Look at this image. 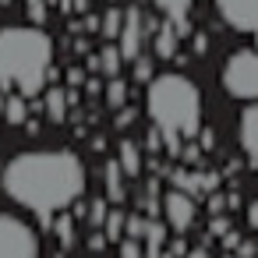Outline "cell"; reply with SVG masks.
<instances>
[{"instance_id":"obj_1","label":"cell","mask_w":258,"mask_h":258,"mask_svg":"<svg viewBox=\"0 0 258 258\" xmlns=\"http://www.w3.org/2000/svg\"><path fill=\"white\" fill-rule=\"evenodd\" d=\"M8 198L18 205L53 216L82 198L85 191V163L68 149H32L15 156L0 173Z\"/></svg>"},{"instance_id":"obj_2","label":"cell","mask_w":258,"mask_h":258,"mask_svg":"<svg viewBox=\"0 0 258 258\" xmlns=\"http://www.w3.org/2000/svg\"><path fill=\"white\" fill-rule=\"evenodd\" d=\"M53 64V39L36 25L0 29V89L36 96L46 89Z\"/></svg>"},{"instance_id":"obj_3","label":"cell","mask_w":258,"mask_h":258,"mask_svg":"<svg viewBox=\"0 0 258 258\" xmlns=\"http://www.w3.org/2000/svg\"><path fill=\"white\" fill-rule=\"evenodd\" d=\"M145 106H149V117L156 124V131L170 142V149L177 152L180 138H191L198 131V120H202V96H198V85L184 75H159L149 82V92H145Z\"/></svg>"},{"instance_id":"obj_4","label":"cell","mask_w":258,"mask_h":258,"mask_svg":"<svg viewBox=\"0 0 258 258\" xmlns=\"http://www.w3.org/2000/svg\"><path fill=\"white\" fill-rule=\"evenodd\" d=\"M43 244L29 219L15 212H0V258H39Z\"/></svg>"},{"instance_id":"obj_5","label":"cell","mask_w":258,"mask_h":258,"mask_svg":"<svg viewBox=\"0 0 258 258\" xmlns=\"http://www.w3.org/2000/svg\"><path fill=\"white\" fill-rule=\"evenodd\" d=\"M223 85L237 99H258V50H237L226 57Z\"/></svg>"},{"instance_id":"obj_6","label":"cell","mask_w":258,"mask_h":258,"mask_svg":"<svg viewBox=\"0 0 258 258\" xmlns=\"http://www.w3.org/2000/svg\"><path fill=\"white\" fill-rule=\"evenodd\" d=\"M195 198L187 195V191H170L166 198H163V216H166V226L170 230H177V233H184V230H191V223H195Z\"/></svg>"},{"instance_id":"obj_7","label":"cell","mask_w":258,"mask_h":258,"mask_svg":"<svg viewBox=\"0 0 258 258\" xmlns=\"http://www.w3.org/2000/svg\"><path fill=\"white\" fill-rule=\"evenodd\" d=\"M216 4L233 29L258 32V0H216Z\"/></svg>"},{"instance_id":"obj_8","label":"cell","mask_w":258,"mask_h":258,"mask_svg":"<svg viewBox=\"0 0 258 258\" xmlns=\"http://www.w3.org/2000/svg\"><path fill=\"white\" fill-rule=\"evenodd\" d=\"M120 53L124 60H135L138 50H142V11L138 8H127L124 11V25H120Z\"/></svg>"},{"instance_id":"obj_9","label":"cell","mask_w":258,"mask_h":258,"mask_svg":"<svg viewBox=\"0 0 258 258\" xmlns=\"http://www.w3.org/2000/svg\"><path fill=\"white\" fill-rule=\"evenodd\" d=\"M240 145H244L247 159L258 166V103L247 106L244 117H240Z\"/></svg>"},{"instance_id":"obj_10","label":"cell","mask_w":258,"mask_h":258,"mask_svg":"<svg viewBox=\"0 0 258 258\" xmlns=\"http://www.w3.org/2000/svg\"><path fill=\"white\" fill-rule=\"evenodd\" d=\"M152 4L177 25V29H184V22H187V11H191V4H195V0H152Z\"/></svg>"},{"instance_id":"obj_11","label":"cell","mask_w":258,"mask_h":258,"mask_svg":"<svg viewBox=\"0 0 258 258\" xmlns=\"http://www.w3.org/2000/svg\"><path fill=\"white\" fill-rule=\"evenodd\" d=\"M0 117H4L8 124H25V120H29V110H25V96L11 92V96H8V103H4V113H0Z\"/></svg>"},{"instance_id":"obj_12","label":"cell","mask_w":258,"mask_h":258,"mask_svg":"<svg viewBox=\"0 0 258 258\" xmlns=\"http://www.w3.org/2000/svg\"><path fill=\"white\" fill-rule=\"evenodd\" d=\"M64 113H68V96H64V89H50V92H46V117H50V124H60Z\"/></svg>"},{"instance_id":"obj_13","label":"cell","mask_w":258,"mask_h":258,"mask_svg":"<svg viewBox=\"0 0 258 258\" xmlns=\"http://www.w3.org/2000/svg\"><path fill=\"white\" fill-rule=\"evenodd\" d=\"M120 170H124L127 177H138L142 156H138V145H135V142H120Z\"/></svg>"},{"instance_id":"obj_14","label":"cell","mask_w":258,"mask_h":258,"mask_svg":"<svg viewBox=\"0 0 258 258\" xmlns=\"http://www.w3.org/2000/svg\"><path fill=\"white\" fill-rule=\"evenodd\" d=\"M173 46H177V29H173V22L166 18V25H163L159 36H156V53H159V57H173Z\"/></svg>"},{"instance_id":"obj_15","label":"cell","mask_w":258,"mask_h":258,"mask_svg":"<svg viewBox=\"0 0 258 258\" xmlns=\"http://www.w3.org/2000/svg\"><path fill=\"white\" fill-rule=\"evenodd\" d=\"M106 240H120V230L127 226V219H124V212L120 209H113V212H106Z\"/></svg>"},{"instance_id":"obj_16","label":"cell","mask_w":258,"mask_h":258,"mask_svg":"<svg viewBox=\"0 0 258 258\" xmlns=\"http://www.w3.org/2000/svg\"><path fill=\"white\" fill-rule=\"evenodd\" d=\"M120 25H124V15H120L117 8H110L106 18H103V36H106V39H117V36H120Z\"/></svg>"},{"instance_id":"obj_17","label":"cell","mask_w":258,"mask_h":258,"mask_svg":"<svg viewBox=\"0 0 258 258\" xmlns=\"http://www.w3.org/2000/svg\"><path fill=\"white\" fill-rule=\"evenodd\" d=\"M120 60H124V53H120V46H106L103 50V71L113 78L117 71H120Z\"/></svg>"},{"instance_id":"obj_18","label":"cell","mask_w":258,"mask_h":258,"mask_svg":"<svg viewBox=\"0 0 258 258\" xmlns=\"http://www.w3.org/2000/svg\"><path fill=\"white\" fill-rule=\"evenodd\" d=\"M106 173H110V177H106V184H110V198H113V202H120V195H124V191H120V173H124V170H120V163H110V166H106Z\"/></svg>"},{"instance_id":"obj_19","label":"cell","mask_w":258,"mask_h":258,"mask_svg":"<svg viewBox=\"0 0 258 258\" xmlns=\"http://www.w3.org/2000/svg\"><path fill=\"white\" fill-rule=\"evenodd\" d=\"M120 258H145V251H142V244H138L135 237H127V240L120 244Z\"/></svg>"},{"instance_id":"obj_20","label":"cell","mask_w":258,"mask_h":258,"mask_svg":"<svg viewBox=\"0 0 258 258\" xmlns=\"http://www.w3.org/2000/svg\"><path fill=\"white\" fill-rule=\"evenodd\" d=\"M89 223H92V226H103V223H106V202H103V198H99V202H92Z\"/></svg>"},{"instance_id":"obj_21","label":"cell","mask_w":258,"mask_h":258,"mask_svg":"<svg viewBox=\"0 0 258 258\" xmlns=\"http://www.w3.org/2000/svg\"><path fill=\"white\" fill-rule=\"evenodd\" d=\"M124 103V82H113L110 85V106H120Z\"/></svg>"},{"instance_id":"obj_22","label":"cell","mask_w":258,"mask_h":258,"mask_svg":"<svg viewBox=\"0 0 258 258\" xmlns=\"http://www.w3.org/2000/svg\"><path fill=\"white\" fill-rule=\"evenodd\" d=\"M247 223H251V230L258 233V202H251V205H247Z\"/></svg>"},{"instance_id":"obj_23","label":"cell","mask_w":258,"mask_h":258,"mask_svg":"<svg viewBox=\"0 0 258 258\" xmlns=\"http://www.w3.org/2000/svg\"><path fill=\"white\" fill-rule=\"evenodd\" d=\"M135 64H138V71H135L138 82H145V78H149V60H135Z\"/></svg>"},{"instance_id":"obj_24","label":"cell","mask_w":258,"mask_h":258,"mask_svg":"<svg viewBox=\"0 0 258 258\" xmlns=\"http://www.w3.org/2000/svg\"><path fill=\"white\" fill-rule=\"evenodd\" d=\"M184 258H209V251H205V247H191Z\"/></svg>"},{"instance_id":"obj_25","label":"cell","mask_w":258,"mask_h":258,"mask_svg":"<svg viewBox=\"0 0 258 258\" xmlns=\"http://www.w3.org/2000/svg\"><path fill=\"white\" fill-rule=\"evenodd\" d=\"M0 92H4V89H0ZM4 103H8V96H0V113H4Z\"/></svg>"},{"instance_id":"obj_26","label":"cell","mask_w":258,"mask_h":258,"mask_svg":"<svg viewBox=\"0 0 258 258\" xmlns=\"http://www.w3.org/2000/svg\"><path fill=\"white\" fill-rule=\"evenodd\" d=\"M223 258H233V254H223Z\"/></svg>"}]
</instances>
